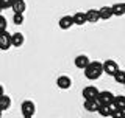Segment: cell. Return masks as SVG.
<instances>
[{"mask_svg":"<svg viewBox=\"0 0 125 118\" xmlns=\"http://www.w3.org/2000/svg\"><path fill=\"white\" fill-rule=\"evenodd\" d=\"M2 113H3V112H2V110H0V118H2Z\"/></svg>","mask_w":125,"mask_h":118,"instance_id":"27","label":"cell"},{"mask_svg":"<svg viewBox=\"0 0 125 118\" xmlns=\"http://www.w3.org/2000/svg\"><path fill=\"white\" fill-rule=\"evenodd\" d=\"M102 65H103V73L109 75V76H114V75L119 72V65H117V62L113 61V59H106L105 62H102Z\"/></svg>","mask_w":125,"mask_h":118,"instance_id":"2","label":"cell"},{"mask_svg":"<svg viewBox=\"0 0 125 118\" xmlns=\"http://www.w3.org/2000/svg\"><path fill=\"white\" fill-rule=\"evenodd\" d=\"M23 42H25V37H23L22 33L11 34V47H22Z\"/></svg>","mask_w":125,"mask_h":118,"instance_id":"12","label":"cell"},{"mask_svg":"<svg viewBox=\"0 0 125 118\" xmlns=\"http://www.w3.org/2000/svg\"><path fill=\"white\" fill-rule=\"evenodd\" d=\"M14 2L16 0H0V8H2V9H8V8L13 6Z\"/></svg>","mask_w":125,"mask_h":118,"instance_id":"21","label":"cell"},{"mask_svg":"<svg viewBox=\"0 0 125 118\" xmlns=\"http://www.w3.org/2000/svg\"><path fill=\"white\" fill-rule=\"evenodd\" d=\"M89 58L86 56V54H78V56L75 58V61H73V64H75L77 68H80V70H84L86 67L89 65Z\"/></svg>","mask_w":125,"mask_h":118,"instance_id":"7","label":"cell"},{"mask_svg":"<svg viewBox=\"0 0 125 118\" xmlns=\"http://www.w3.org/2000/svg\"><path fill=\"white\" fill-rule=\"evenodd\" d=\"M75 23H73V17L72 16H62L60 19V22H58V26H60L61 30H69L70 26H73Z\"/></svg>","mask_w":125,"mask_h":118,"instance_id":"9","label":"cell"},{"mask_svg":"<svg viewBox=\"0 0 125 118\" xmlns=\"http://www.w3.org/2000/svg\"><path fill=\"white\" fill-rule=\"evenodd\" d=\"M114 110H116L114 104H109V106H100V109H99V113H100L102 117H111Z\"/></svg>","mask_w":125,"mask_h":118,"instance_id":"15","label":"cell"},{"mask_svg":"<svg viewBox=\"0 0 125 118\" xmlns=\"http://www.w3.org/2000/svg\"><path fill=\"white\" fill-rule=\"evenodd\" d=\"M23 118H27V117H23Z\"/></svg>","mask_w":125,"mask_h":118,"instance_id":"28","label":"cell"},{"mask_svg":"<svg viewBox=\"0 0 125 118\" xmlns=\"http://www.w3.org/2000/svg\"><path fill=\"white\" fill-rule=\"evenodd\" d=\"M11 107V98L8 95H2L0 96V110H8Z\"/></svg>","mask_w":125,"mask_h":118,"instance_id":"18","label":"cell"},{"mask_svg":"<svg viewBox=\"0 0 125 118\" xmlns=\"http://www.w3.org/2000/svg\"><path fill=\"white\" fill-rule=\"evenodd\" d=\"M99 93H100V90L95 85H86L83 89V92H81V95H83L84 101H88V100H95L99 96Z\"/></svg>","mask_w":125,"mask_h":118,"instance_id":"5","label":"cell"},{"mask_svg":"<svg viewBox=\"0 0 125 118\" xmlns=\"http://www.w3.org/2000/svg\"><path fill=\"white\" fill-rule=\"evenodd\" d=\"M111 118H125V112L124 110H116L113 112V115H111Z\"/></svg>","mask_w":125,"mask_h":118,"instance_id":"24","label":"cell"},{"mask_svg":"<svg viewBox=\"0 0 125 118\" xmlns=\"http://www.w3.org/2000/svg\"><path fill=\"white\" fill-rule=\"evenodd\" d=\"M124 85H125V84H124Z\"/></svg>","mask_w":125,"mask_h":118,"instance_id":"30","label":"cell"},{"mask_svg":"<svg viewBox=\"0 0 125 118\" xmlns=\"http://www.w3.org/2000/svg\"><path fill=\"white\" fill-rule=\"evenodd\" d=\"M6 26H8V23H6V19L3 17V16H0V33L6 31Z\"/></svg>","mask_w":125,"mask_h":118,"instance_id":"23","label":"cell"},{"mask_svg":"<svg viewBox=\"0 0 125 118\" xmlns=\"http://www.w3.org/2000/svg\"><path fill=\"white\" fill-rule=\"evenodd\" d=\"M124 5H125V3H124Z\"/></svg>","mask_w":125,"mask_h":118,"instance_id":"29","label":"cell"},{"mask_svg":"<svg viewBox=\"0 0 125 118\" xmlns=\"http://www.w3.org/2000/svg\"><path fill=\"white\" fill-rule=\"evenodd\" d=\"M21 112L23 117L27 118H33L34 112H36V106H34L33 101H23L22 106H21Z\"/></svg>","mask_w":125,"mask_h":118,"instance_id":"4","label":"cell"},{"mask_svg":"<svg viewBox=\"0 0 125 118\" xmlns=\"http://www.w3.org/2000/svg\"><path fill=\"white\" fill-rule=\"evenodd\" d=\"M114 107L117 110H124L125 112V96L124 95H119V96H114Z\"/></svg>","mask_w":125,"mask_h":118,"instance_id":"19","label":"cell"},{"mask_svg":"<svg viewBox=\"0 0 125 118\" xmlns=\"http://www.w3.org/2000/svg\"><path fill=\"white\" fill-rule=\"evenodd\" d=\"M113 78H114V81L117 82V84H122V85L125 84V72H124V70H119Z\"/></svg>","mask_w":125,"mask_h":118,"instance_id":"20","label":"cell"},{"mask_svg":"<svg viewBox=\"0 0 125 118\" xmlns=\"http://www.w3.org/2000/svg\"><path fill=\"white\" fill-rule=\"evenodd\" d=\"M2 11H3V9H2V8H0V16H2Z\"/></svg>","mask_w":125,"mask_h":118,"instance_id":"26","label":"cell"},{"mask_svg":"<svg viewBox=\"0 0 125 118\" xmlns=\"http://www.w3.org/2000/svg\"><path fill=\"white\" fill-rule=\"evenodd\" d=\"M99 16H100L102 20H108V19H111V17H113V9H111V6H102L100 9H99Z\"/></svg>","mask_w":125,"mask_h":118,"instance_id":"14","label":"cell"},{"mask_svg":"<svg viewBox=\"0 0 125 118\" xmlns=\"http://www.w3.org/2000/svg\"><path fill=\"white\" fill-rule=\"evenodd\" d=\"M102 75H103V65H102V62H99V61H91L89 65L84 68V76L88 78L89 81L99 79Z\"/></svg>","mask_w":125,"mask_h":118,"instance_id":"1","label":"cell"},{"mask_svg":"<svg viewBox=\"0 0 125 118\" xmlns=\"http://www.w3.org/2000/svg\"><path fill=\"white\" fill-rule=\"evenodd\" d=\"M11 9L14 11V14H23L27 9V3L25 0H16L13 3V6H11Z\"/></svg>","mask_w":125,"mask_h":118,"instance_id":"10","label":"cell"},{"mask_svg":"<svg viewBox=\"0 0 125 118\" xmlns=\"http://www.w3.org/2000/svg\"><path fill=\"white\" fill-rule=\"evenodd\" d=\"M111 9H113V16H117V17L125 14V5L124 3H114L111 6Z\"/></svg>","mask_w":125,"mask_h":118,"instance_id":"17","label":"cell"},{"mask_svg":"<svg viewBox=\"0 0 125 118\" xmlns=\"http://www.w3.org/2000/svg\"><path fill=\"white\" fill-rule=\"evenodd\" d=\"M72 17H73V23H75V25H84V23L88 22V19H86V13H81V11L75 13Z\"/></svg>","mask_w":125,"mask_h":118,"instance_id":"16","label":"cell"},{"mask_svg":"<svg viewBox=\"0 0 125 118\" xmlns=\"http://www.w3.org/2000/svg\"><path fill=\"white\" fill-rule=\"evenodd\" d=\"M2 95H5V93H3V85H0V96Z\"/></svg>","mask_w":125,"mask_h":118,"instance_id":"25","label":"cell"},{"mask_svg":"<svg viewBox=\"0 0 125 118\" xmlns=\"http://www.w3.org/2000/svg\"><path fill=\"white\" fill-rule=\"evenodd\" d=\"M23 20H25L23 14H14V16H13V22H14V25H22Z\"/></svg>","mask_w":125,"mask_h":118,"instance_id":"22","label":"cell"},{"mask_svg":"<svg viewBox=\"0 0 125 118\" xmlns=\"http://www.w3.org/2000/svg\"><path fill=\"white\" fill-rule=\"evenodd\" d=\"M86 19H88L89 23H97L100 20L99 9H88V11H86Z\"/></svg>","mask_w":125,"mask_h":118,"instance_id":"13","label":"cell"},{"mask_svg":"<svg viewBox=\"0 0 125 118\" xmlns=\"http://www.w3.org/2000/svg\"><path fill=\"white\" fill-rule=\"evenodd\" d=\"M84 109L88 112H99L100 103L97 101V98L95 100H88V101H84Z\"/></svg>","mask_w":125,"mask_h":118,"instance_id":"11","label":"cell"},{"mask_svg":"<svg viewBox=\"0 0 125 118\" xmlns=\"http://www.w3.org/2000/svg\"><path fill=\"white\" fill-rule=\"evenodd\" d=\"M11 47V34L8 31L0 33V50H10Z\"/></svg>","mask_w":125,"mask_h":118,"instance_id":"6","label":"cell"},{"mask_svg":"<svg viewBox=\"0 0 125 118\" xmlns=\"http://www.w3.org/2000/svg\"><path fill=\"white\" fill-rule=\"evenodd\" d=\"M56 85L62 90H67L72 87V79H70L69 76H66V75H62V76H58L56 79Z\"/></svg>","mask_w":125,"mask_h":118,"instance_id":"8","label":"cell"},{"mask_svg":"<svg viewBox=\"0 0 125 118\" xmlns=\"http://www.w3.org/2000/svg\"><path fill=\"white\" fill-rule=\"evenodd\" d=\"M97 101L100 103V106H109L114 103V95L109 90H102L99 93V96H97Z\"/></svg>","mask_w":125,"mask_h":118,"instance_id":"3","label":"cell"}]
</instances>
